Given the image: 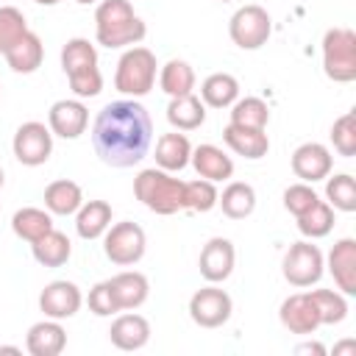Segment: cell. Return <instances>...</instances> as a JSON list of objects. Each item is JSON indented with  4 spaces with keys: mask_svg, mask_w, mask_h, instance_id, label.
Wrapping results in <instances>:
<instances>
[{
    "mask_svg": "<svg viewBox=\"0 0 356 356\" xmlns=\"http://www.w3.org/2000/svg\"><path fill=\"white\" fill-rule=\"evenodd\" d=\"M167 120L178 131H195L206 120V103L197 95H192V92L189 95H178V97H170Z\"/></svg>",
    "mask_w": 356,
    "mask_h": 356,
    "instance_id": "23",
    "label": "cell"
},
{
    "mask_svg": "<svg viewBox=\"0 0 356 356\" xmlns=\"http://www.w3.org/2000/svg\"><path fill=\"white\" fill-rule=\"evenodd\" d=\"M325 197L331 209L339 211H356V181L348 172H339L325 181Z\"/></svg>",
    "mask_w": 356,
    "mask_h": 356,
    "instance_id": "36",
    "label": "cell"
},
{
    "mask_svg": "<svg viewBox=\"0 0 356 356\" xmlns=\"http://www.w3.org/2000/svg\"><path fill=\"white\" fill-rule=\"evenodd\" d=\"M81 203H83V192L70 178H58V181L47 184V189H44V206L50 214H61V217L75 214L81 209Z\"/></svg>",
    "mask_w": 356,
    "mask_h": 356,
    "instance_id": "26",
    "label": "cell"
},
{
    "mask_svg": "<svg viewBox=\"0 0 356 356\" xmlns=\"http://www.w3.org/2000/svg\"><path fill=\"white\" fill-rule=\"evenodd\" d=\"M70 78V89L78 95V97H95L100 95L103 89V75L97 67L92 70H83V72H75V75H67Z\"/></svg>",
    "mask_w": 356,
    "mask_h": 356,
    "instance_id": "42",
    "label": "cell"
},
{
    "mask_svg": "<svg viewBox=\"0 0 356 356\" xmlns=\"http://www.w3.org/2000/svg\"><path fill=\"white\" fill-rule=\"evenodd\" d=\"M147 28L134 14L128 0H100L95 11V36L103 47H134L145 39Z\"/></svg>",
    "mask_w": 356,
    "mask_h": 356,
    "instance_id": "2",
    "label": "cell"
},
{
    "mask_svg": "<svg viewBox=\"0 0 356 356\" xmlns=\"http://www.w3.org/2000/svg\"><path fill=\"white\" fill-rule=\"evenodd\" d=\"M323 253L317 245L312 242H295L289 245L286 256H284V278L292 286H312L323 278Z\"/></svg>",
    "mask_w": 356,
    "mask_h": 356,
    "instance_id": "8",
    "label": "cell"
},
{
    "mask_svg": "<svg viewBox=\"0 0 356 356\" xmlns=\"http://www.w3.org/2000/svg\"><path fill=\"white\" fill-rule=\"evenodd\" d=\"M222 139L236 156H245V159H253V161L264 159L267 150H270V139H267L264 128H242V125L228 122L222 128Z\"/></svg>",
    "mask_w": 356,
    "mask_h": 356,
    "instance_id": "17",
    "label": "cell"
},
{
    "mask_svg": "<svg viewBox=\"0 0 356 356\" xmlns=\"http://www.w3.org/2000/svg\"><path fill=\"white\" fill-rule=\"evenodd\" d=\"M156 56L147 47H128L120 61H117V72H114V86L117 92L128 95V97H145L153 83H156Z\"/></svg>",
    "mask_w": 356,
    "mask_h": 356,
    "instance_id": "4",
    "label": "cell"
},
{
    "mask_svg": "<svg viewBox=\"0 0 356 356\" xmlns=\"http://www.w3.org/2000/svg\"><path fill=\"white\" fill-rule=\"evenodd\" d=\"M134 195L156 214H175L184 209V181L172 178L161 167L142 170L134 178Z\"/></svg>",
    "mask_w": 356,
    "mask_h": 356,
    "instance_id": "3",
    "label": "cell"
},
{
    "mask_svg": "<svg viewBox=\"0 0 356 356\" xmlns=\"http://www.w3.org/2000/svg\"><path fill=\"white\" fill-rule=\"evenodd\" d=\"M189 156H192V145L186 139V134H161L159 142H156V164L167 172H175V170H184L189 164Z\"/></svg>",
    "mask_w": 356,
    "mask_h": 356,
    "instance_id": "25",
    "label": "cell"
},
{
    "mask_svg": "<svg viewBox=\"0 0 356 356\" xmlns=\"http://www.w3.org/2000/svg\"><path fill=\"white\" fill-rule=\"evenodd\" d=\"M314 306H317V314H320V325H334V323H342L348 317V300L342 292H334V289H312L309 292Z\"/></svg>",
    "mask_w": 356,
    "mask_h": 356,
    "instance_id": "35",
    "label": "cell"
},
{
    "mask_svg": "<svg viewBox=\"0 0 356 356\" xmlns=\"http://www.w3.org/2000/svg\"><path fill=\"white\" fill-rule=\"evenodd\" d=\"M33 3H39V6H56L58 0H33Z\"/></svg>",
    "mask_w": 356,
    "mask_h": 356,
    "instance_id": "45",
    "label": "cell"
},
{
    "mask_svg": "<svg viewBox=\"0 0 356 356\" xmlns=\"http://www.w3.org/2000/svg\"><path fill=\"white\" fill-rule=\"evenodd\" d=\"M278 317H281V325L292 334H300V337H309L320 328V314H317V306L312 300L309 292H295L289 295L281 309H278Z\"/></svg>",
    "mask_w": 356,
    "mask_h": 356,
    "instance_id": "12",
    "label": "cell"
},
{
    "mask_svg": "<svg viewBox=\"0 0 356 356\" xmlns=\"http://www.w3.org/2000/svg\"><path fill=\"white\" fill-rule=\"evenodd\" d=\"M11 231L25 239V242H36L39 236H44L47 231H53V217L50 211L44 209H36V206H25L19 211H14L11 217Z\"/></svg>",
    "mask_w": 356,
    "mask_h": 356,
    "instance_id": "30",
    "label": "cell"
},
{
    "mask_svg": "<svg viewBox=\"0 0 356 356\" xmlns=\"http://www.w3.org/2000/svg\"><path fill=\"white\" fill-rule=\"evenodd\" d=\"M317 192L309 186V184H292L284 189V209L295 217H300L303 211H309L314 203H317Z\"/></svg>",
    "mask_w": 356,
    "mask_h": 356,
    "instance_id": "41",
    "label": "cell"
},
{
    "mask_svg": "<svg viewBox=\"0 0 356 356\" xmlns=\"http://www.w3.org/2000/svg\"><path fill=\"white\" fill-rule=\"evenodd\" d=\"M331 142H334V150L345 159L356 156V114L348 111L342 114L339 120H334L331 125Z\"/></svg>",
    "mask_w": 356,
    "mask_h": 356,
    "instance_id": "39",
    "label": "cell"
},
{
    "mask_svg": "<svg viewBox=\"0 0 356 356\" xmlns=\"http://www.w3.org/2000/svg\"><path fill=\"white\" fill-rule=\"evenodd\" d=\"M231 295L214 284L197 289L192 298H189V317L200 325V328H217L222 323H228L231 317Z\"/></svg>",
    "mask_w": 356,
    "mask_h": 356,
    "instance_id": "10",
    "label": "cell"
},
{
    "mask_svg": "<svg viewBox=\"0 0 356 356\" xmlns=\"http://www.w3.org/2000/svg\"><path fill=\"white\" fill-rule=\"evenodd\" d=\"M331 228H334V209L325 200H317L309 211H303L298 217V231L309 239H320V236L331 234Z\"/></svg>",
    "mask_w": 356,
    "mask_h": 356,
    "instance_id": "34",
    "label": "cell"
},
{
    "mask_svg": "<svg viewBox=\"0 0 356 356\" xmlns=\"http://www.w3.org/2000/svg\"><path fill=\"white\" fill-rule=\"evenodd\" d=\"M92 67H97V50L89 39L75 36L61 47V70L67 75H75V72H83Z\"/></svg>",
    "mask_w": 356,
    "mask_h": 356,
    "instance_id": "31",
    "label": "cell"
},
{
    "mask_svg": "<svg viewBox=\"0 0 356 356\" xmlns=\"http://www.w3.org/2000/svg\"><path fill=\"white\" fill-rule=\"evenodd\" d=\"M108 339L120 350H139L150 339V323L142 314H120L108 328Z\"/></svg>",
    "mask_w": 356,
    "mask_h": 356,
    "instance_id": "18",
    "label": "cell"
},
{
    "mask_svg": "<svg viewBox=\"0 0 356 356\" xmlns=\"http://www.w3.org/2000/svg\"><path fill=\"white\" fill-rule=\"evenodd\" d=\"M217 206V189L214 181L197 178V181H184V209L192 211H211Z\"/></svg>",
    "mask_w": 356,
    "mask_h": 356,
    "instance_id": "37",
    "label": "cell"
},
{
    "mask_svg": "<svg viewBox=\"0 0 356 356\" xmlns=\"http://www.w3.org/2000/svg\"><path fill=\"white\" fill-rule=\"evenodd\" d=\"M331 153L325 145L320 142H303L300 147H295L292 153V172L303 181V184H314V181H323L328 178L331 172Z\"/></svg>",
    "mask_w": 356,
    "mask_h": 356,
    "instance_id": "15",
    "label": "cell"
},
{
    "mask_svg": "<svg viewBox=\"0 0 356 356\" xmlns=\"http://www.w3.org/2000/svg\"><path fill=\"white\" fill-rule=\"evenodd\" d=\"M0 353H19V348H14V345H0Z\"/></svg>",
    "mask_w": 356,
    "mask_h": 356,
    "instance_id": "44",
    "label": "cell"
},
{
    "mask_svg": "<svg viewBox=\"0 0 356 356\" xmlns=\"http://www.w3.org/2000/svg\"><path fill=\"white\" fill-rule=\"evenodd\" d=\"M217 203H220V209H222L225 217L245 220L256 209V189L250 184H245V181H231L222 189V195H217Z\"/></svg>",
    "mask_w": 356,
    "mask_h": 356,
    "instance_id": "27",
    "label": "cell"
},
{
    "mask_svg": "<svg viewBox=\"0 0 356 356\" xmlns=\"http://www.w3.org/2000/svg\"><path fill=\"white\" fill-rule=\"evenodd\" d=\"M153 142V122L142 103L114 100L103 106L92 125V145L103 164L134 167L139 164Z\"/></svg>",
    "mask_w": 356,
    "mask_h": 356,
    "instance_id": "1",
    "label": "cell"
},
{
    "mask_svg": "<svg viewBox=\"0 0 356 356\" xmlns=\"http://www.w3.org/2000/svg\"><path fill=\"white\" fill-rule=\"evenodd\" d=\"M83 303L81 289L72 281H50L39 295V309L50 320H67L72 317Z\"/></svg>",
    "mask_w": 356,
    "mask_h": 356,
    "instance_id": "14",
    "label": "cell"
},
{
    "mask_svg": "<svg viewBox=\"0 0 356 356\" xmlns=\"http://www.w3.org/2000/svg\"><path fill=\"white\" fill-rule=\"evenodd\" d=\"M75 3H81V6H89V3H97V0H75Z\"/></svg>",
    "mask_w": 356,
    "mask_h": 356,
    "instance_id": "46",
    "label": "cell"
},
{
    "mask_svg": "<svg viewBox=\"0 0 356 356\" xmlns=\"http://www.w3.org/2000/svg\"><path fill=\"white\" fill-rule=\"evenodd\" d=\"M159 86L170 95V97H178V95H189L195 89V70L181 61V58H172L161 67L159 72Z\"/></svg>",
    "mask_w": 356,
    "mask_h": 356,
    "instance_id": "32",
    "label": "cell"
},
{
    "mask_svg": "<svg viewBox=\"0 0 356 356\" xmlns=\"http://www.w3.org/2000/svg\"><path fill=\"white\" fill-rule=\"evenodd\" d=\"M231 122L242 128H267L270 122V108L261 97H236L231 103Z\"/></svg>",
    "mask_w": 356,
    "mask_h": 356,
    "instance_id": "33",
    "label": "cell"
},
{
    "mask_svg": "<svg viewBox=\"0 0 356 356\" xmlns=\"http://www.w3.org/2000/svg\"><path fill=\"white\" fill-rule=\"evenodd\" d=\"M222 3H231V0H222Z\"/></svg>",
    "mask_w": 356,
    "mask_h": 356,
    "instance_id": "48",
    "label": "cell"
},
{
    "mask_svg": "<svg viewBox=\"0 0 356 356\" xmlns=\"http://www.w3.org/2000/svg\"><path fill=\"white\" fill-rule=\"evenodd\" d=\"M89 125V111L81 100H56L47 111V128L53 136L78 139Z\"/></svg>",
    "mask_w": 356,
    "mask_h": 356,
    "instance_id": "13",
    "label": "cell"
},
{
    "mask_svg": "<svg viewBox=\"0 0 356 356\" xmlns=\"http://www.w3.org/2000/svg\"><path fill=\"white\" fill-rule=\"evenodd\" d=\"M111 225V206L106 200H86L75 211V231L81 239H97Z\"/></svg>",
    "mask_w": 356,
    "mask_h": 356,
    "instance_id": "24",
    "label": "cell"
},
{
    "mask_svg": "<svg viewBox=\"0 0 356 356\" xmlns=\"http://www.w3.org/2000/svg\"><path fill=\"white\" fill-rule=\"evenodd\" d=\"M3 56H6V61H8V67H11L14 72L28 75V72H36V70L42 67L44 44H42V39H39L33 31H28V33H22Z\"/></svg>",
    "mask_w": 356,
    "mask_h": 356,
    "instance_id": "21",
    "label": "cell"
},
{
    "mask_svg": "<svg viewBox=\"0 0 356 356\" xmlns=\"http://www.w3.org/2000/svg\"><path fill=\"white\" fill-rule=\"evenodd\" d=\"M295 353H317V356H323V353H325V348H323V345H317V342H303V345H298V348H295Z\"/></svg>",
    "mask_w": 356,
    "mask_h": 356,
    "instance_id": "43",
    "label": "cell"
},
{
    "mask_svg": "<svg viewBox=\"0 0 356 356\" xmlns=\"http://www.w3.org/2000/svg\"><path fill=\"white\" fill-rule=\"evenodd\" d=\"M111 281V289L117 295V303H120V312H131V309H139L145 300H147V292H150V284L142 273L136 270H125V273H117L108 278Z\"/></svg>",
    "mask_w": 356,
    "mask_h": 356,
    "instance_id": "22",
    "label": "cell"
},
{
    "mask_svg": "<svg viewBox=\"0 0 356 356\" xmlns=\"http://www.w3.org/2000/svg\"><path fill=\"white\" fill-rule=\"evenodd\" d=\"M228 33L231 42L242 50H259L261 44H267L270 33H273V19L267 14V8L248 3L242 8L234 11L231 22H228Z\"/></svg>",
    "mask_w": 356,
    "mask_h": 356,
    "instance_id": "6",
    "label": "cell"
},
{
    "mask_svg": "<svg viewBox=\"0 0 356 356\" xmlns=\"http://www.w3.org/2000/svg\"><path fill=\"white\" fill-rule=\"evenodd\" d=\"M323 70L337 83L356 81V33L350 28H328L325 31Z\"/></svg>",
    "mask_w": 356,
    "mask_h": 356,
    "instance_id": "5",
    "label": "cell"
},
{
    "mask_svg": "<svg viewBox=\"0 0 356 356\" xmlns=\"http://www.w3.org/2000/svg\"><path fill=\"white\" fill-rule=\"evenodd\" d=\"M0 186H3V167H0Z\"/></svg>",
    "mask_w": 356,
    "mask_h": 356,
    "instance_id": "47",
    "label": "cell"
},
{
    "mask_svg": "<svg viewBox=\"0 0 356 356\" xmlns=\"http://www.w3.org/2000/svg\"><path fill=\"white\" fill-rule=\"evenodd\" d=\"M31 253L42 267H61V264H67V259L72 253V245H70L67 234L53 228L44 236H39L36 242H31Z\"/></svg>",
    "mask_w": 356,
    "mask_h": 356,
    "instance_id": "28",
    "label": "cell"
},
{
    "mask_svg": "<svg viewBox=\"0 0 356 356\" xmlns=\"http://www.w3.org/2000/svg\"><path fill=\"white\" fill-rule=\"evenodd\" d=\"M11 147H14V156H17L19 164H25V167H39V164H44V161L50 159V153H53V134H50V128H47L44 122L31 120V122H22V125L17 128Z\"/></svg>",
    "mask_w": 356,
    "mask_h": 356,
    "instance_id": "9",
    "label": "cell"
},
{
    "mask_svg": "<svg viewBox=\"0 0 356 356\" xmlns=\"http://www.w3.org/2000/svg\"><path fill=\"white\" fill-rule=\"evenodd\" d=\"M89 312H95L97 317H111V314L120 312V303H117V295L111 289V281H97L89 289Z\"/></svg>",
    "mask_w": 356,
    "mask_h": 356,
    "instance_id": "40",
    "label": "cell"
},
{
    "mask_svg": "<svg viewBox=\"0 0 356 356\" xmlns=\"http://www.w3.org/2000/svg\"><path fill=\"white\" fill-rule=\"evenodd\" d=\"M328 273L342 295H356V239H339L328 253Z\"/></svg>",
    "mask_w": 356,
    "mask_h": 356,
    "instance_id": "16",
    "label": "cell"
},
{
    "mask_svg": "<svg viewBox=\"0 0 356 356\" xmlns=\"http://www.w3.org/2000/svg\"><path fill=\"white\" fill-rule=\"evenodd\" d=\"M234 261H236V250L231 245V239L225 236H211L203 250H200V259H197V267H200V275L209 281V284H220L225 281L231 273H234Z\"/></svg>",
    "mask_w": 356,
    "mask_h": 356,
    "instance_id": "11",
    "label": "cell"
},
{
    "mask_svg": "<svg viewBox=\"0 0 356 356\" xmlns=\"http://www.w3.org/2000/svg\"><path fill=\"white\" fill-rule=\"evenodd\" d=\"M189 161H192V167L197 170L200 178L214 181V184L234 175V161H231V156H225L222 147H217V145H197V147L192 150Z\"/></svg>",
    "mask_w": 356,
    "mask_h": 356,
    "instance_id": "20",
    "label": "cell"
},
{
    "mask_svg": "<svg viewBox=\"0 0 356 356\" xmlns=\"http://www.w3.org/2000/svg\"><path fill=\"white\" fill-rule=\"evenodd\" d=\"M239 97V81L231 72H214L200 83V100L211 108H228Z\"/></svg>",
    "mask_w": 356,
    "mask_h": 356,
    "instance_id": "29",
    "label": "cell"
},
{
    "mask_svg": "<svg viewBox=\"0 0 356 356\" xmlns=\"http://www.w3.org/2000/svg\"><path fill=\"white\" fill-rule=\"evenodd\" d=\"M145 231L125 220V222H117V225H108L106 231V242H103V250H106V259L120 264V267H128V264H136L142 256H145Z\"/></svg>",
    "mask_w": 356,
    "mask_h": 356,
    "instance_id": "7",
    "label": "cell"
},
{
    "mask_svg": "<svg viewBox=\"0 0 356 356\" xmlns=\"http://www.w3.org/2000/svg\"><path fill=\"white\" fill-rule=\"evenodd\" d=\"M28 33V22L25 14L14 6H0V56L22 36Z\"/></svg>",
    "mask_w": 356,
    "mask_h": 356,
    "instance_id": "38",
    "label": "cell"
},
{
    "mask_svg": "<svg viewBox=\"0 0 356 356\" xmlns=\"http://www.w3.org/2000/svg\"><path fill=\"white\" fill-rule=\"evenodd\" d=\"M67 345V331L58 320H42L28 328L25 348L31 356H58Z\"/></svg>",
    "mask_w": 356,
    "mask_h": 356,
    "instance_id": "19",
    "label": "cell"
}]
</instances>
